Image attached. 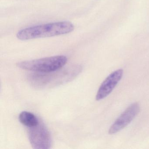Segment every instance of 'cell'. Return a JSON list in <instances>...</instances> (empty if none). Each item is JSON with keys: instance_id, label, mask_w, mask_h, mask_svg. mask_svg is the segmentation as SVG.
<instances>
[{"instance_id": "obj_1", "label": "cell", "mask_w": 149, "mask_h": 149, "mask_svg": "<svg viewBox=\"0 0 149 149\" xmlns=\"http://www.w3.org/2000/svg\"><path fill=\"white\" fill-rule=\"evenodd\" d=\"M74 29V26L70 22H50L23 29L17 33L16 36L21 40H28L67 34Z\"/></svg>"}, {"instance_id": "obj_2", "label": "cell", "mask_w": 149, "mask_h": 149, "mask_svg": "<svg viewBox=\"0 0 149 149\" xmlns=\"http://www.w3.org/2000/svg\"><path fill=\"white\" fill-rule=\"evenodd\" d=\"M68 58L59 55L20 62L17 66L25 70L39 73H50L61 69L67 63Z\"/></svg>"}, {"instance_id": "obj_3", "label": "cell", "mask_w": 149, "mask_h": 149, "mask_svg": "<svg viewBox=\"0 0 149 149\" xmlns=\"http://www.w3.org/2000/svg\"><path fill=\"white\" fill-rule=\"evenodd\" d=\"M29 139L34 149L51 148L52 139L49 131L43 123L39 122L36 126L28 128Z\"/></svg>"}, {"instance_id": "obj_4", "label": "cell", "mask_w": 149, "mask_h": 149, "mask_svg": "<svg viewBox=\"0 0 149 149\" xmlns=\"http://www.w3.org/2000/svg\"><path fill=\"white\" fill-rule=\"evenodd\" d=\"M140 110V105L138 103H133L130 104L110 127L108 132L109 134H116L125 128L134 120Z\"/></svg>"}, {"instance_id": "obj_5", "label": "cell", "mask_w": 149, "mask_h": 149, "mask_svg": "<svg viewBox=\"0 0 149 149\" xmlns=\"http://www.w3.org/2000/svg\"><path fill=\"white\" fill-rule=\"evenodd\" d=\"M123 74V70L122 69L110 74L100 85L96 95V101H101L108 96L121 81Z\"/></svg>"}, {"instance_id": "obj_6", "label": "cell", "mask_w": 149, "mask_h": 149, "mask_svg": "<svg viewBox=\"0 0 149 149\" xmlns=\"http://www.w3.org/2000/svg\"><path fill=\"white\" fill-rule=\"evenodd\" d=\"M19 118L20 122L28 128L36 126L40 122L39 119L34 114L29 111H23L21 112Z\"/></svg>"}]
</instances>
